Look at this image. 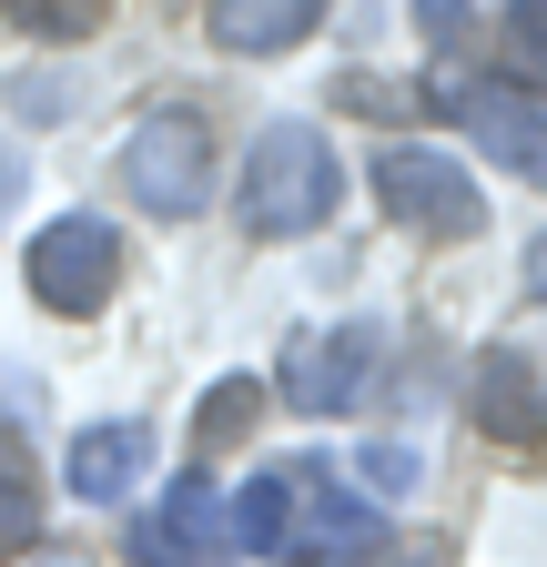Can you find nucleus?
Masks as SVG:
<instances>
[{
	"label": "nucleus",
	"instance_id": "nucleus-15",
	"mask_svg": "<svg viewBox=\"0 0 547 567\" xmlns=\"http://www.w3.org/2000/svg\"><path fill=\"white\" fill-rule=\"evenodd\" d=\"M497 41L517 61V82L547 92V0H497Z\"/></svg>",
	"mask_w": 547,
	"mask_h": 567
},
{
	"label": "nucleus",
	"instance_id": "nucleus-20",
	"mask_svg": "<svg viewBox=\"0 0 547 567\" xmlns=\"http://www.w3.org/2000/svg\"><path fill=\"white\" fill-rule=\"evenodd\" d=\"M527 295H537V305H547V234H537V244H527Z\"/></svg>",
	"mask_w": 547,
	"mask_h": 567
},
{
	"label": "nucleus",
	"instance_id": "nucleus-17",
	"mask_svg": "<svg viewBox=\"0 0 547 567\" xmlns=\"http://www.w3.org/2000/svg\"><path fill=\"white\" fill-rule=\"evenodd\" d=\"M355 476L375 486V507H385V496H405V486H416V456H405V446H365V456H355Z\"/></svg>",
	"mask_w": 547,
	"mask_h": 567
},
{
	"label": "nucleus",
	"instance_id": "nucleus-9",
	"mask_svg": "<svg viewBox=\"0 0 547 567\" xmlns=\"http://www.w3.org/2000/svg\"><path fill=\"white\" fill-rule=\"evenodd\" d=\"M466 405H476V425H487L497 446H537V436H547V354H527V344L476 354Z\"/></svg>",
	"mask_w": 547,
	"mask_h": 567
},
{
	"label": "nucleus",
	"instance_id": "nucleus-13",
	"mask_svg": "<svg viewBox=\"0 0 547 567\" xmlns=\"http://www.w3.org/2000/svg\"><path fill=\"white\" fill-rule=\"evenodd\" d=\"M0 21L21 41H92L112 21V0H0Z\"/></svg>",
	"mask_w": 547,
	"mask_h": 567
},
{
	"label": "nucleus",
	"instance_id": "nucleus-11",
	"mask_svg": "<svg viewBox=\"0 0 547 567\" xmlns=\"http://www.w3.org/2000/svg\"><path fill=\"white\" fill-rule=\"evenodd\" d=\"M314 21H324V0H203V31H214V51H234V61L295 51Z\"/></svg>",
	"mask_w": 547,
	"mask_h": 567
},
{
	"label": "nucleus",
	"instance_id": "nucleus-8",
	"mask_svg": "<svg viewBox=\"0 0 547 567\" xmlns=\"http://www.w3.org/2000/svg\"><path fill=\"white\" fill-rule=\"evenodd\" d=\"M385 547V507L355 486H334L324 466H295V527H285V557H365Z\"/></svg>",
	"mask_w": 547,
	"mask_h": 567
},
{
	"label": "nucleus",
	"instance_id": "nucleus-10",
	"mask_svg": "<svg viewBox=\"0 0 547 567\" xmlns=\"http://www.w3.org/2000/svg\"><path fill=\"white\" fill-rule=\"evenodd\" d=\"M143 466H153V425L112 415V425H82V436H72V466H61V476H72L82 507H112V496L143 486Z\"/></svg>",
	"mask_w": 547,
	"mask_h": 567
},
{
	"label": "nucleus",
	"instance_id": "nucleus-18",
	"mask_svg": "<svg viewBox=\"0 0 547 567\" xmlns=\"http://www.w3.org/2000/svg\"><path fill=\"white\" fill-rule=\"evenodd\" d=\"M21 183H31V163L11 153V142H0V224H11V203H21Z\"/></svg>",
	"mask_w": 547,
	"mask_h": 567
},
{
	"label": "nucleus",
	"instance_id": "nucleus-1",
	"mask_svg": "<svg viewBox=\"0 0 547 567\" xmlns=\"http://www.w3.org/2000/svg\"><path fill=\"white\" fill-rule=\"evenodd\" d=\"M334 203H345V163H334V142L314 122H264L254 153H244V183H234V224L254 244H295V234L334 224Z\"/></svg>",
	"mask_w": 547,
	"mask_h": 567
},
{
	"label": "nucleus",
	"instance_id": "nucleus-3",
	"mask_svg": "<svg viewBox=\"0 0 547 567\" xmlns=\"http://www.w3.org/2000/svg\"><path fill=\"white\" fill-rule=\"evenodd\" d=\"M122 193L163 213V224H193L214 203V122L203 112H143L122 142Z\"/></svg>",
	"mask_w": 547,
	"mask_h": 567
},
{
	"label": "nucleus",
	"instance_id": "nucleus-16",
	"mask_svg": "<svg viewBox=\"0 0 547 567\" xmlns=\"http://www.w3.org/2000/svg\"><path fill=\"white\" fill-rule=\"evenodd\" d=\"M254 415H264V385L254 375H214V395H203V446H234Z\"/></svg>",
	"mask_w": 547,
	"mask_h": 567
},
{
	"label": "nucleus",
	"instance_id": "nucleus-4",
	"mask_svg": "<svg viewBox=\"0 0 547 567\" xmlns=\"http://www.w3.org/2000/svg\"><path fill=\"white\" fill-rule=\"evenodd\" d=\"M21 274L51 315H102L112 284H122V234L102 213H51V224L21 244Z\"/></svg>",
	"mask_w": 547,
	"mask_h": 567
},
{
	"label": "nucleus",
	"instance_id": "nucleus-12",
	"mask_svg": "<svg viewBox=\"0 0 547 567\" xmlns=\"http://www.w3.org/2000/svg\"><path fill=\"white\" fill-rule=\"evenodd\" d=\"M285 527H295V466H264V476L234 496L224 537H234L244 557H285Z\"/></svg>",
	"mask_w": 547,
	"mask_h": 567
},
{
	"label": "nucleus",
	"instance_id": "nucleus-2",
	"mask_svg": "<svg viewBox=\"0 0 547 567\" xmlns=\"http://www.w3.org/2000/svg\"><path fill=\"white\" fill-rule=\"evenodd\" d=\"M375 203L395 213L416 244H476L487 234V193L446 142H385L375 153Z\"/></svg>",
	"mask_w": 547,
	"mask_h": 567
},
{
	"label": "nucleus",
	"instance_id": "nucleus-5",
	"mask_svg": "<svg viewBox=\"0 0 547 567\" xmlns=\"http://www.w3.org/2000/svg\"><path fill=\"white\" fill-rule=\"evenodd\" d=\"M375 365H385V324H305L274 365V395L295 415H345V405H365Z\"/></svg>",
	"mask_w": 547,
	"mask_h": 567
},
{
	"label": "nucleus",
	"instance_id": "nucleus-6",
	"mask_svg": "<svg viewBox=\"0 0 547 567\" xmlns=\"http://www.w3.org/2000/svg\"><path fill=\"white\" fill-rule=\"evenodd\" d=\"M436 102L466 122V142H476L487 163H507L517 183L547 193V102H527V92H487V82H466V71H446Z\"/></svg>",
	"mask_w": 547,
	"mask_h": 567
},
{
	"label": "nucleus",
	"instance_id": "nucleus-7",
	"mask_svg": "<svg viewBox=\"0 0 547 567\" xmlns=\"http://www.w3.org/2000/svg\"><path fill=\"white\" fill-rule=\"evenodd\" d=\"M224 557V507H214V476L183 466L163 486V507L132 517V567H214Z\"/></svg>",
	"mask_w": 547,
	"mask_h": 567
},
{
	"label": "nucleus",
	"instance_id": "nucleus-19",
	"mask_svg": "<svg viewBox=\"0 0 547 567\" xmlns=\"http://www.w3.org/2000/svg\"><path fill=\"white\" fill-rule=\"evenodd\" d=\"M456 21H466V0H426V31L436 41H456Z\"/></svg>",
	"mask_w": 547,
	"mask_h": 567
},
{
	"label": "nucleus",
	"instance_id": "nucleus-14",
	"mask_svg": "<svg viewBox=\"0 0 547 567\" xmlns=\"http://www.w3.org/2000/svg\"><path fill=\"white\" fill-rule=\"evenodd\" d=\"M41 537V486H31V466H21V446L0 436V557H21Z\"/></svg>",
	"mask_w": 547,
	"mask_h": 567
}]
</instances>
